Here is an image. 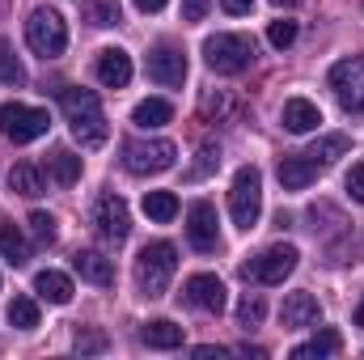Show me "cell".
<instances>
[{
  "label": "cell",
  "mask_w": 364,
  "mask_h": 360,
  "mask_svg": "<svg viewBox=\"0 0 364 360\" xmlns=\"http://www.w3.org/2000/svg\"><path fill=\"white\" fill-rule=\"evenodd\" d=\"M220 9H225L229 17H242V13H250V9H255V0H220Z\"/></svg>",
  "instance_id": "cell-39"
},
{
  "label": "cell",
  "mask_w": 364,
  "mask_h": 360,
  "mask_svg": "<svg viewBox=\"0 0 364 360\" xmlns=\"http://www.w3.org/2000/svg\"><path fill=\"white\" fill-rule=\"evenodd\" d=\"M195 356H225V348H212V344H203V348H195Z\"/></svg>",
  "instance_id": "cell-41"
},
{
  "label": "cell",
  "mask_w": 364,
  "mask_h": 360,
  "mask_svg": "<svg viewBox=\"0 0 364 360\" xmlns=\"http://www.w3.org/2000/svg\"><path fill=\"white\" fill-rule=\"evenodd\" d=\"M279 119H284V127H288L292 136H305V132H314V127L322 123V110H318L309 97H288Z\"/></svg>",
  "instance_id": "cell-16"
},
{
  "label": "cell",
  "mask_w": 364,
  "mask_h": 360,
  "mask_svg": "<svg viewBox=\"0 0 364 360\" xmlns=\"http://www.w3.org/2000/svg\"><path fill=\"white\" fill-rule=\"evenodd\" d=\"M178 162L174 140H127L123 144V166L127 174H166Z\"/></svg>",
  "instance_id": "cell-7"
},
{
  "label": "cell",
  "mask_w": 364,
  "mask_h": 360,
  "mask_svg": "<svg viewBox=\"0 0 364 360\" xmlns=\"http://www.w3.org/2000/svg\"><path fill=\"white\" fill-rule=\"evenodd\" d=\"M229 212H233V225L237 229H255L259 225V212H263V174L255 166H242L233 174V186H229Z\"/></svg>",
  "instance_id": "cell-3"
},
{
  "label": "cell",
  "mask_w": 364,
  "mask_h": 360,
  "mask_svg": "<svg viewBox=\"0 0 364 360\" xmlns=\"http://www.w3.org/2000/svg\"><path fill=\"white\" fill-rule=\"evenodd\" d=\"M216 162H220V149H212V144H203V149H199V162L191 166V174H186V179H203L208 170H216Z\"/></svg>",
  "instance_id": "cell-35"
},
{
  "label": "cell",
  "mask_w": 364,
  "mask_h": 360,
  "mask_svg": "<svg viewBox=\"0 0 364 360\" xmlns=\"http://www.w3.org/2000/svg\"><path fill=\"white\" fill-rule=\"evenodd\" d=\"M0 255L9 259V268H26V263H30V242H26V233H21L13 221H4V216H0Z\"/></svg>",
  "instance_id": "cell-20"
},
{
  "label": "cell",
  "mask_w": 364,
  "mask_h": 360,
  "mask_svg": "<svg viewBox=\"0 0 364 360\" xmlns=\"http://www.w3.org/2000/svg\"><path fill=\"white\" fill-rule=\"evenodd\" d=\"M170 119H174V106H170L166 97H144V102H136V110H132V123L144 127V132H153V127H161V123H170Z\"/></svg>",
  "instance_id": "cell-23"
},
{
  "label": "cell",
  "mask_w": 364,
  "mask_h": 360,
  "mask_svg": "<svg viewBox=\"0 0 364 360\" xmlns=\"http://www.w3.org/2000/svg\"><path fill=\"white\" fill-rule=\"evenodd\" d=\"M166 4H170V0H136V9H140V13H161Z\"/></svg>",
  "instance_id": "cell-40"
},
{
  "label": "cell",
  "mask_w": 364,
  "mask_h": 360,
  "mask_svg": "<svg viewBox=\"0 0 364 360\" xmlns=\"http://www.w3.org/2000/svg\"><path fill=\"white\" fill-rule=\"evenodd\" d=\"M51 179L60 182V186H73V182L81 179V157H77V153H64V149H60V153L51 157Z\"/></svg>",
  "instance_id": "cell-30"
},
{
  "label": "cell",
  "mask_w": 364,
  "mask_h": 360,
  "mask_svg": "<svg viewBox=\"0 0 364 360\" xmlns=\"http://www.w3.org/2000/svg\"><path fill=\"white\" fill-rule=\"evenodd\" d=\"M73 348H77V352H106V335H97V331H77Z\"/></svg>",
  "instance_id": "cell-36"
},
{
  "label": "cell",
  "mask_w": 364,
  "mask_h": 360,
  "mask_svg": "<svg viewBox=\"0 0 364 360\" xmlns=\"http://www.w3.org/2000/svg\"><path fill=\"white\" fill-rule=\"evenodd\" d=\"M73 268H77L81 280H90V284H97V288H110V284H114V268H110V259L97 255V250H77V255H73Z\"/></svg>",
  "instance_id": "cell-18"
},
{
  "label": "cell",
  "mask_w": 364,
  "mask_h": 360,
  "mask_svg": "<svg viewBox=\"0 0 364 360\" xmlns=\"http://www.w3.org/2000/svg\"><path fill=\"white\" fill-rule=\"evenodd\" d=\"M314 179H318V166H314L305 153H292V157L279 162V182H284V191H305Z\"/></svg>",
  "instance_id": "cell-19"
},
{
  "label": "cell",
  "mask_w": 364,
  "mask_h": 360,
  "mask_svg": "<svg viewBox=\"0 0 364 360\" xmlns=\"http://www.w3.org/2000/svg\"><path fill=\"white\" fill-rule=\"evenodd\" d=\"M263 314H267V301H263L259 292H246V297L237 301V327H246V331H250V327H259V322H263Z\"/></svg>",
  "instance_id": "cell-32"
},
{
  "label": "cell",
  "mask_w": 364,
  "mask_h": 360,
  "mask_svg": "<svg viewBox=\"0 0 364 360\" xmlns=\"http://www.w3.org/2000/svg\"><path fill=\"white\" fill-rule=\"evenodd\" d=\"M149 81H157V85H166V90H178L182 81H186V55H182L178 47L161 43V47L149 55Z\"/></svg>",
  "instance_id": "cell-13"
},
{
  "label": "cell",
  "mask_w": 364,
  "mask_h": 360,
  "mask_svg": "<svg viewBox=\"0 0 364 360\" xmlns=\"http://www.w3.org/2000/svg\"><path fill=\"white\" fill-rule=\"evenodd\" d=\"M275 4H279V9H292V4H301V0H275Z\"/></svg>",
  "instance_id": "cell-44"
},
{
  "label": "cell",
  "mask_w": 364,
  "mask_h": 360,
  "mask_svg": "<svg viewBox=\"0 0 364 360\" xmlns=\"http://www.w3.org/2000/svg\"><path fill=\"white\" fill-rule=\"evenodd\" d=\"M348 195H352V199H356V203H364V162H356V166H352V170H348Z\"/></svg>",
  "instance_id": "cell-37"
},
{
  "label": "cell",
  "mask_w": 364,
  "mask_h": 360,
  "mask_svg": "<svg viewBox=\"0 0 364 360\" xmlns=\"http://www.w3.org/2000/svg\"><path fill=\"white\" fill-rule=\"evenodd\" d=\"M296 259H301V250L288 246V242H279V246H267L259 259L242 263V275L255 280V284H284V280L296 271Z\"/></svg>",
  "instance_id": "cell-8"
},
{
  "label": "cell",
  "mask_w": 364,
  "mask_h": 360,
  "mask_svg": "<svg viewBox=\"0 0 364 360\" xmlns=\"http://www.w3.org/2000/svg\"><path fill=\"white\" fill-rule=\"evenodd\" d=\"M331 90H335V97H339L343 110L364 115V55L339 60V64L331 68Z\"/></svg>",
  "instance_id": "cell-9"
},
{
  "label": "cell",
  "mask_w": 364,
  "mask_h": 360,
  "mask_svg": "<svg viewBox=\"0 0 364 360\" xmlns=\"http://www.w3.org/2000/svg\"><path fill=\"white\" fill-rule=\"evenodd\" d=\"M60 106H64V119L73 127V136L81 140V149H102L106 136H110V123H106V110L97 102L93 90H64L60 93Z\"/></svg>",
  "instance_id": "cell-1"
},
{
  "label": "cell",
  "mask_w": 364,
  "mask_h": 360,
  "mask_svg": "<svg viewBox=\"0 0 364 360\" xmlns=\"http://www.w3.org/2000/svg\"><path fill=\"white\" fill-rule=\"evenodd\" d=\"M343 153H348V136H322L314 149H305V157H309L318 170H326V166H331L335 157H343Z\"/></svg>",
  "instance_id": "cell-26"
},
{
  "label": "cell",
  "mask_w": 364,
  "mask_h": 360,
  "mask_svg": "<svg viewBox=\"0 0 364 360\" xmlns=\"http://www.w3.org/2000/svg\"><path fill=\"white\" fill-rule=\"evenodd\" d=\"M30 229H34V238H38L43 246H51V242L60 238V229H55V216H51V212H30Z\"/></svg>",
  "instance_id": "cell-33"
},
{
  "label": "cell",
  "mask_w": 364,
  "mask_h": 360,
  "mask_svg": "<svg viewBox=\"0 0 364 360\" xmlns=\"http://www.w3.org/2000/svg\"><path fill=\"white\" fill-rule=\"evenodd\" d=\"M267 43L279 47V51L292 47V43H296V21H288V17H284V21H272V26H267Z\"/></svg>",
  "instance_id": "cell-34"
},
{
  "label": "cell",
  "mask_w": 364,
  "mask_h": 360,
  "mask_svg": "<svg viewBox=\"0 0 364 360\" xmlns=\"http://www.w3.org/2000/svg\"><path fill=\"white\" fill-rule=\"evenodd\" d=\"M81 13L85 21L106 30V26H119V0H81Z\"/></svg>",
  "instance_id": "cell-27"
},
{
  "label": "cell",
  "mask_w": 364,
  "mask_h": 360,
  "mask_svg": "<svg viewBox=\"0 0 364 360\" xmlns=\"http://www.w3.org/2000/svg\"><path fill=\"white\" fill-rule=\"evenodd\" d=\"M0 81H4V85H13V90H17V85H26V68H21L17 51H13L4 38H0Z\"/></svg>",
  "instance_id": "cell-31"
},
{
  "label": "cell",
  "mask_w": 364,
  "mask_h": 360,
  "mask_svg": "<svg viewBox=\"0 0 364 360\" xmlns=\"http://www.w3.org/2000/svg\"><path fill=\"white\" fill-rule=\"evenodd\" d=\"M237 110H242V106H237V97H233V93H225V90L203 93V97H199V115H203L208 123H212V119H216V123H225V119H233Z\"/></svg>",
  "instance_id": "cell-24"
},
{
  "label": "cell",
  "mask_w": 364,
  "mask_h": 360,
  "mask_svg": "<svg viewBox=\"0 0 364 360\" xmlns=\"http://www.w3.org/2000/svg\"><path fill=\"white\" fill-rule=\"evenodd\" d=\"M51 115L43 106H26V102H4L0 106V136L13 144H30L38 136H47Z\"/></svg>",
  "instance_id": "cell-6"
},
{
  "label": "cell",
  "mask_w": 364,
  "mask_h": 360,
  "mask_svg": "<svg viewBox=\"0 0 364 360\" xmlns=\"http://www.w3.org/2000/svg\"><path fill=\"white\" fill-rule=\"evenodd\" d=\"M93 73H97V81H102L106 90H123V85L132 81V55H127L123 47H102Z\"/></svg>",
  "instance_id": "cell-14"
},
{
  "label": "cell",
  "mask_w": 364,
  "mask_h": 360,
  "mask_svg": "<svg viewBox=\"0 0 364 360\" xmlns=\"http://www.w3.org/2000/svg\"><path fill=\"white\" fill-rule=\"evenodd\" d=\"M186 242L199 250V255H212L220 246V225H216V208L208 199H195L186 208Z\"/></svg>",
  "instance_id": "cell-11"
},
{
  "label": "cell",
  "mask_w": 364,
  "mask_h": 360,
  "mask_svg": "<svg viewBox=\"0 0 364 360\" xmlns=\"http://www.w3.org/2000/svg\"><path fill=\"white\" fill-rule=\"evenodd\" d=\"M237 352H242V356H255V360H263V356H267V352H263V348H250V344H242V348H237Z\"/></svg>",
  "instance_id": "cell-42"
},
{
  "label": "cell",
  "mask_w": 364,
  "mask_h": 360,
  "mask_svg": "<svg viewBox=\"0 0 364 360\" xmlns=\"http://www.w3.org/2000/svg\"><path fill=\"white\" fill-rule=\"evenodd\" d=\"M203 60L212 73H225V77H237L255 64V43L246 34H212L203 43Z\"/></svg>",
  "instance_id": "cell-5"
},
{
  "label": "cell",
  "mask_w": 364,
  "mask_h": 360,
  "mask_svg": "<svg viewBox=\"0 0 364 360\" xmlns=\"http://www.w3.org/2000/svg\"><path fill=\"white\" fill-rule=\"evenodd\" d=\"M182 301L191 305V309H203V314H220L225 309V284L212 275V271H195L191 280H186V288H182Z\"/></svg>",
  "instance_id": "cell-12"
},
{
  "label": "cell",
  "mask_w": 364,
  "mask_h": 360,
  "mask_svg": "<svg viewBox=\"0 0 364 360\" xmlns=\"http://www.w3.org/2000/svg\"><path fill=\"white\" fill-rule=\"evenodd\" d=\"M9 182H13V191L17 195H26V199H34V195H43V174L34 170V166H13V174H9Z\"/></svg>",
  "instance_id": "cell-29"
},
{
  "label": "cell",
  "mask_w": 364,
  "mask_h": 360,
  "mask_svg": "<svg viewBox=\"0 0 364 360\" xmlns=\"http://www.w3.org/2000/svg\"><path fill=\"white\" fill-rule=\"evenodd\" d=\"M9 322H13L17 331H34V327H38V305H34V297H13V301H9Z\"/></svg>",
  "instance_id": "cell-28"
},
{
  "label": "cell",
  "mask_w": 364,
  "mask_h": 360,
  "mask_svg": "<svg viewBox=\"0 0 364 360\" xmlns=\"http://www.w3.org/2000/svg\"><path fill=\"white\" fill-rule=\"evenodd\" d=\"M93 229H97V238L110 242V246L127 242V233H132V212H127V203H123L119 195H102V199L93 203Z\"/></svg>",
  "instance_id": "cell-10"
},
{
  "label": "cell",
  "mask_w": 364,
  "mask_h": 360,
  "mask_svg": "<svg viewBox=\"0 0 364 360\" xmlns=\"http://www.w3.org/2000/svg\"><path fill=\"white\" fill-rule=\"evenodd\" d=\"M174 271H178V250H174V242H149V246L140 250V259H136V284H140L144 297H161V292L170 288Z\"/></svg>",
  "instance_id": "cell-2"
},
{
  "label": "cell",
  "mask_w": 364,
  "mask_h": 360,
  "mask_svg": "<svg viewBox=\"0 0 364 360\" xmlns=\"http://www.w3.org/2000/svg\"><path fill=\"white\" fill-rule=\"evenodd\" d=\"M212 0H182V21H203Z\"/></svg>",
  "instance_id": "cell-38"
},
{
  "label": "cell",
  "mask_w": 364,
  "mask_h": 360,
  "mask_svg": "<svg viewBox=\"0 0 364 360\" xmlns=\"http://www.w3.org/2000/svg\"><path fill=\"white\" fill-rule=\"evenodd\" d=\"M26 43H30V51L34 55H43V60H55V55H64V47H68V26H64V17L55 13V9H34L30 17H26Z\"/></svg>",
  "instance_id": "cell-4"
},
{
  "label": "cell",
  "mask_w": 364,
  "mask_h": 360,
  "mask_svg": "<svg viewBox=\"0 0 364 360\" xmlns=\"http://www.w3.org/2000/svg\"><path fill=\"white\" fill-rule=\"evenodd\" d=\"M144 216H153L157 225H170L178 216V195L174 191H144Z\"/></svg>",
  "instance_id": "cell-25"
},
{
  "label": "cell",
  "mask_w": 364,
  "mask_h": 360,
  "mask_svg": "<svg viewBox=\"0 0 364 360\" xmlns=\"http://www.w3.org/2000/svg\"><path fill=\"white\" fill-rule=\"evenodd\" d=\"M356 327H364V301L356 305Z\"/></svg>",
  "instance_id": "cell-43"
},
{
  "label": "cell",
  "mask_w": 364,
  "mask_h": 360,
  "mask_svg": "<svg viewBox=\"0 0 364 360\" xmlns=\"http://www.w3.org/2000/svg\"><path fill=\"white\" fill-rule=\"evenodd\" d=\"M34 292L43 297V301H51V305H68L73 301V280L64 275V271H38L34 275Z\"/></svg>",
  "instance_id": "cell-21"
},
{
  "label": "cell",
  "mask_w": 364,
  "mask_h": 360,
  "mask_svg": "<svg viewBox=\"0 0 364 360\" xmlns=\"http://www.w3.org/2000/svg\"><path fill=\"white\" fill-rule=\"evenodd\" d=\"M140 344L157 348V352H174V348H182V327L170 322V318H153V322L140 327Z\"/></svg>",
  "instance_id": "cell-17"
},
{
  "label": "cell",
  "mask_w": 364,
  "mask_h": 360,
  "mask_svg": "<svg viewBox=\"0 0 364 360\" xmlns=\"http://www.w3.org/2000/svg\"><path fill=\"white\" fill-rule=\"evenodd\" d=\"M318 297H309V292H288L284 297V305H279V322H284V331H305V327H314L318 322Z\"/></svg>",
  "instance_id": "cell-15"
},
{
  "label": "cell",
  "mask_w": 364,
  "mask_h": 360,
  "mask_svg": "<svg viewBox=\"0 0 364 360\" xmlns=\"http://www.w3.org/2000/svg\"><path fill=\"white\" fill-rule=\"evenodd\" d=\"M343 352V335L335 331V327H326V331H318L309 344H296L292 348V360H314V356H339Z\"/></svg>",
  "instance_id": "cell-22"
}]
</instances>
